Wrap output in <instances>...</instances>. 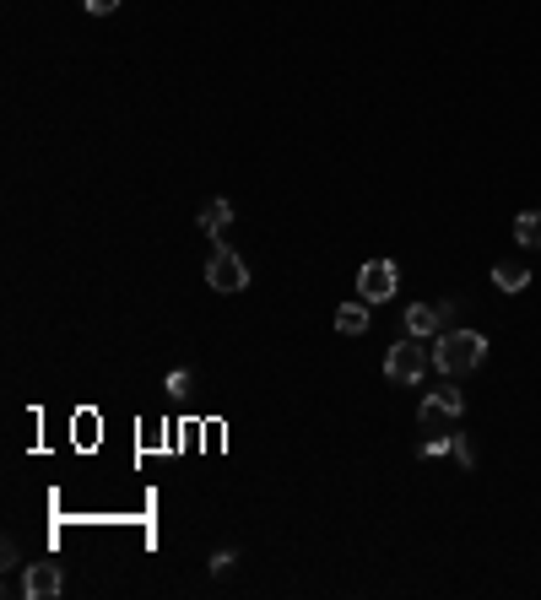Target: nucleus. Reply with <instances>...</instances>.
I'll use <instances>...</instances> for the list:
<instances>
[{
	"label": "nucleus",
	"mask_w": 541,
	"mask_h": 600,
	"mask_svg": "<svg viewBox=\"0 0 541 600\" xmlns=\"http://www.w3.org/2000/svg\"><path fill=\"white\" fill-rule=\"evenodd\" d=\"M482 357H487V336H482V330H444V336L433 341V368H439L444 379L471 373Z\"/></svg>",
	"instance_id": "nucleus-1"
},
{
	"label": "nucleus",
	"mask_w": 541,
	"mask_h": 600,
	"mask_svg": "<svg viewBox=\"0 0 541 600\" xmlns=\"http://www.w3.org/2000/svg\"><path fill=\"white\" fill-rule=\"evenodd\" d=\"M428 368H433V352L422 346V336L395 341L390 357H385V379L390 384H422V373H428Z\"/></svg>",
	"instance_id": "nucleus-2"
},
{
	"label": "nucleus",
	"mask_w": 541,
	"mask_h": 600,
	"mask_svg": "<svg viewBox=\"0 0 541 600\" xmlns=\"http://www.w3.org/2000/svg\"><path fill=\"white\" fill-rule=\"evenodd\" d=\"M455 417H466V390H455V384H439V390H428V395H422V411H417L422 433L450 428Z\"/></svg>",
	"instance_id": "nucleus-3"
},
{
	"label": "nucleus",
	"mask_w": 541,
	"mask_h": 600,
	"mask_svg": "<svg viewBox=\"0 0 541 600\" xmlns=\"http://www.w3.org/2000/svg\"><path fill=\"white\" fill-rule=\"evenodd\" d=\"M206 287L211 292H244L249 287V260L239 255V249L217 244V249H211V260H206Z\"/></svg>",
	"instance_id": "nucleus-4"
},
{
	"label": "nucleus",
	"mask_w": 541,
	"mask_h": 600,
	"mask_svg": "<svg viewBox=\"0 0 541 600\" xmlns=\"http://www.w3.org/2000/svg\"><path fill=\"white\" fill-rule=\"evenodd\" d=\"M395 287H401L395 260H368L363 271H358V298H363V303H390Z\"/></svg>",
	"instance_id": "nucleus-5"
},
{
	"label": "nucleus",
	"mask_w": 541,
	"mask_h": 600,
	"mask_svg": "<svg viewBox=\"0 0 541 600\" xmlns=\"http://www.w3.org/2000/svg\"><path fill=\"white\" fill-rule=\"evenodd\" d=\"M60 590H65L60 563H28V573H22V595L28 600H55Z\"/></svg>",
	"instance_id": "nucleus-6"
},
{
	"label": "nucleus",
	"mask_w": 541,
	"mask_h": 600,
	"mask_svg": "<svg viewBox=\"0 0 541 600\" xmlns=\"http://www.w3.org/2000/svg\"><path fill=\"white\" fill-rule=\"evenodd\" d=\"M450 314H455V303H412V309H406V336H422V341H428L433 330L450 325Z\"/></svg>",
	"instance_id": "nucleus-7"
},
{
	"label": "nucleus",
	"mask_w": 541,
	"mask_h": 600,
	"mask_svg": "<svg viewBox=\"0 0 541 600\" xmlns=\"http://www.w3.org/2000/svg\"><path fill=\"white\" fill-rule=\"evenodd\" d=\"M201 228H206L211 238H222V233H228V228H233V200H206Z\"/></svg>",
	"instance_id": "nucleus-8"
},
{
	"label": "nucleus",
	"mask_w": 541,
	"mask_h": 600,
	"mask_svg": "<svg viewBox=\"0 0 541 600\" xmlns=\"http://www.w3.org/2000/svg\"><path fill=\"white\" fill-rule=\"evenodd\" d=\"M493 282L504 287V292H520L525 282H531V265H525V260H498L493 265Z\"/></svg>",
	"instance_id": "nucleus-9"
},
{
	"label": "nucleus",
	"mask_w": 541,
	"mask_h": 600,
	"mask_svg": "<svg viewBox=\"0 0 541 600\" xmlns=\"http://www.w3.org/2000/svg\"><path fill=\"white\" fill-rule=\"evenodd\" d=\"M336 330H341V336H363V330H368V303H341V309H336Z\"/></svg>",
	"instance_id": "nucleus-10"
},
{
	"label": "nucleus",
	"mask_w": 541,
	"mask_h": 600,
	"mask_svg": "<svg viewBox=\"0 0 541 600\" xmlns=\"http://www.w3.org/2000/svg\"><path fill=\"white\" fill-rule=\"evenodd\" d=\"M514 244L541 249V211H520V217H514Z\"/></svg>",
	"instance_id": "nucleus-11"
},
{
	"label": "nucleus",
	"mask_w": 541,
	"mask_h": 600,
	"mask_svg": "<svg viewBox=\"0 0 541 600\" xmlns=\"http://www.w3.org/2000/svg\"><path fill=\"white\" fill-rule=\"evenodd\" d=\"M168 395H190V373H184V368H174V373H168Z\"/></svg>",
	"instance_id": "nucleus-12"
},
{
	"label": "nucleus",
	"mask_w": 541,
	"mask_h": 600,
	"mask_svg": "<svg viewBox=\"0 0 541 600\" xmlns=\"http://www.w3.org/2000/svg\"><path fill=\"white\" fill-rule=\"evenodd\" d=\"M92 17H109V11H120V0H82Z\"/></svg>",
	"instance_id": "nucleus-13"
}]
</instances>
